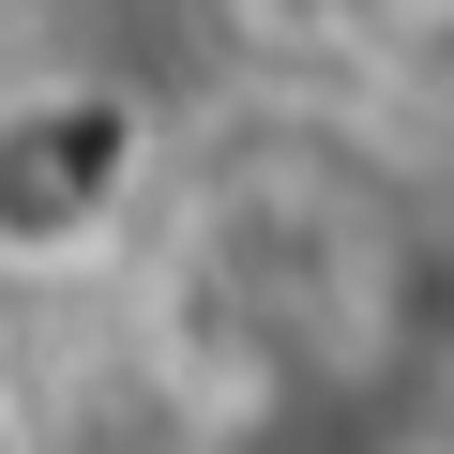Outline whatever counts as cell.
<instances>
[{
  "label": "cell",
  "mask_w": 454,
  "mask_h": 454,
  "mask_svg": "<svg viewBox=\"0 0 454 454\" xmlns=\"http://www.w3.org/2000/svg\"><path fill=\"white\" fill-rule=\"evenodd\" d=\"M197 454H424V439H409V394L394 379H364L333 348H273V364H243V394L197 424Z\"/></svg>",
  "instance_id": "cell-2"
},
{
  "label": "cell",
  "mask_w": 454,
  "mask_h": 454,
  "mask_svg": "<svg viewBox=\"0 0 454 454\" xmlns=\"http://www.w3.org/2000/svg\"><path fill=\"white\" fill-rule=\"evenodd\" d=\"M167 197V121L106 61H31L0 76V288L106 273Z\"/></svg>",
  "instance_id": "cell-1"
}]
</instances>
